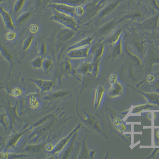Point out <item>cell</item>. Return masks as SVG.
Wrapping results in <instances>:
<instances>
[{"instance_id": "obj_23", "label": "cell", "mask_w": 159, "mask_h": 159, "mask_svg": "<svg viewBox=\"0 0 159 159\" xmlns=\"http://www.w3.org/2000/svg\"><path fill=\"white\" fill-rule=\"evenodd\" d=\"M116 128L118 131L121 132L124 131L125 130V127L124 125L122 124L121 123L116 125Z\"/></svg>"}, {"instance_id": "obj_1", "label": "cell", "mask_w": 159, "mask_h": 159, "mask_svg": "<svg viewBox=\"0 0 159 159\" xmlns=\"http://www.w3.org/2000/svg\"><path fill=\"white\" fill-rule=\"evenodd\" d=\"M52 9L53 14L51 16V19L62 24L69 29L73 30L76 29L77 24L72 16L58 12L53 8Z\"/></svg>"}, {"instance_id": "obj_24", "label": "cell", "mask_w": 159, "mask_h": 159, "mask_svg": "<svg viewBox=\"0 0 159 159\" xmlns=\"http://www.w3.org/2000/svg\"><path fill=\"white\" fill-rule=\"evenodd\" d=\"M113 122H114V124L116 125H117L120 124L121 123V120L118 117L115 118L114 120H113Z\"/></svg>"}, {"instance_id": "obj_11", "label": "cell", "mask_w": 159, "mask_h": 159, "mask_svg": "<svg viewBox=\"0 0 159 159\" xmlns=\"http://www.w3.org/2000/svg\"><path fill=\"white\" fill-rule=\"evenodd\" d=\"M52 64V61L49 58L44 59L43 61L42 68L45 71H48Z\"/></svg>"}, {"instance_id": "obj_18", "label": "cell", "mask_w": 159, "mask_h": 159, "mask_svg": "<svg viewBox=\"0 0 159 159\" xmlns=\"http://www.w3.org/2000/svg\"><path fill=\"white\" fill-rule=\"evenodd\" d=\"M41 146H30L27 148V150L36 152L38 151L42 148Z\"/></svg>"}, {"instance_id": "obj_15", "label": "cell", "mask_w": 159, "mask_h": 159, "mask_svg": "<svg viewBox=\"0 0 159 159\" xmlns=\"http://www.w3.org/2000/svg\"><path fill=\"white\" fill-rule=\"evenodd\" d=\"M25 132H24L23 133H20V134H18L15 135L10 140V141L9 143V145L10 146H13L16 144L17 142L19 140L20 138V137L23 134V133H25Z\"/></svg>"}, {"instance_id": "obj_16", "label": "cell", "mask_w": 159, "mask_h": 159, "mask_svg": "<svg viewBox=\"0 0 159 159\" xmlns=\"http://www.w3.org/2000/svg\"><path fill=\"white\" fill-rule=\"evenodd\" d=\"M30 15V12H27L24 13H23L22 15L20 16L19 18H18V23H21L24 22V21H25V20L28 19Z\"/></svg>"}, {"instance_id": "obj_25", "label": "cell", "mask_w": 159, "mask_h": 159, "mask_svg": "<svg viewBox=\"0 0 159 159\" xmlns=\"http://www.w3.org/2000/svg\"><path fill=\"white\" fill-rule=\"evenodd\" d=\"M147 79L148 82H151L154 81L155 80V77L153 75H150L148 76Z\"/></svg>"}, {"instance_id": "obj_22", "label": "cell", "mask_w": 159, "mask_h": 159, "mask_svg": "<svg viewBox=\"0 0 159 159\" xmlns=\"http://www.w3.org/2000/svg\"><path fill=\"white\" fill-rule=\"evenodd\" d=\"M30 29L31 32L35 33L38 31V27L37 25L33 24V25H31Z\"/></svg>"}, {"instance_id": "obj_20", "label": "cell", "mask_w": 159, "mask_h": 159, "mask_svg": "<svg viewBox=\"0 0 159 159\" xmlns=\"http://www.w3.org/2000/svg\"><path fill=\"white\" fill-rule=\"evenodd\" d=\"M75 12L78 15H82L84 13V9L81 6H78L75 8Z\"/></svg>"}, {"instance_id": "obj_6", "label": "cell", "mask_w": 159, "mask_h": 159, "mask_svg": "<svg viewBox=\"0 0 159 159\" xmlns=\"http://www.w3.org/2000/svg\"><path fill=\"white\" fill-rule=\"evenodd\" d=\"M87 49H77L76 48L69 50L68 56L72 59H78L86 57L87 53Z\"/></svg>"}, {"instance_id": "obj_27", "label": "cell", "mask_w": 159, "mask_h": 159, "mask_svg": "<svg viewBox=\"0 0 159 159\" xmlns=\"http://www.w3.org/2000/svg\"><path fill=\"white\" fill-rule=\"evenodd\" d=\"M157 136H158V137H159V131L157 132Z\"/></svg>"}, {"instance_id": "obj_4", "label": "cell", "mask_w": 159, "mask_h": 159, "mask_svg": "<svg viewBox=\"0 0 159 159\" xmlns=\"http://www.w3.org/2000/svg\"><path fill=\"white\" fill-rule=\"evenodd\" d=\"M78 127H77L74 129L72 132H71L68 134L67 137H65L64 138L62 139L61 140H60V141L57 144L55 147H54L53 150L52 151V152L53 154H55L63 150V148L66 147V145L69 143L70 139L71 138L74 133H75V132L77 130Z\"/></svg>"}, {"instance_id": "obj_12", "label": "cell", "mask_w": 159, "mask_h": 159, "mask_svg": "<svg viewBox=\"0 0 159 159\" xmlns=\"http://www.w3.org/2000/svg\"><path fill=\"white\" fill-rule=\"evenodd\" d=\"M25 0H16L14 6V10L16 12H19L22 9Z\"/></svg>"}, {"instance_id": "obj_14", "label": "cell", "mask_w": 159, "mask_h": 159, "mask_svg": "<svg viewBox=\"0 0 159 159\" xmlns=\"http://www.w3.org/2000/svg\"><path fill=\"white\" fill-rule=\"evenodd\" d=\"M33 39V36H31L25 39V42H24L23 45V49L24 50H26L30 47V45L32 43Z\"/></svg>"}, {"instance_id": "obj_8", "label": "cell", "mask_w": 159, "mask_h": 159, "mask_svg": "<svg viewBox=\"0 0 159 159\" xmlns=\"http://www.w3.org/2000/svg\"><path fill=\"white\" fill-rule=\"evenodd\" d=\"M104 92V89L102 86H100L96 89L94 102V105L96 108H97L100 105Z\"/></svg>"}, {"instance_id": "obj_17", "label": "cell", "mask_w": 159, "mask_h": 159, "mask_svg": "<svg viewBox=\"0 0 159 159\" xmlns=\"http://www.w3.org/2000/svg\"><path fill=\"white\" fill-rule=\"evenodd\" d=\"M16 36V34L14 31H10L6 35V38L8 40L11 41L13 40Z\"/></svg>"}, {"instance_id": "obj_21", "label": "cell", "mask_w": 159, "mask_h": 159, "mask_svg": "<svg viewBox=\"0 0 159 159\" xmlns=\"http://www.w3.org/2000/svg\"><path fill=\"white\" fill-rule=\"evenodd\" d=\"M117 79V75L115 74H112L110 76L109 79V82L110 84L113 85L116 83Z\"/></svg>"}, {"instance_id": "obj_7", "label": "cell", "mask_w": 159, "mask_h": 159, "mask_svg": "<svg viewBox=\"0 0 159 159\" xmlns=\"http://www.w3.org/2000/svg\"><path fill=\"white\" fill-rule=\"evenodd\" d=\"M123 87L119 82L112 85L111 87L109 89L108 94L112 98L117 97L123 93Z\"/></svg>"}, {"instance_id": "obj_13", "label": "cell", "mask_w": 159, "mask_h": 159, "mask_svg": "<svg viewBox=\"0 0 159 159\" xmlns=\"http://www.w3.org/2000/svg\"><path fill=\"white\" fill-rule=\"evenodd\" d=\"M68 92L67 91H59L55 92L54 93H51L50 95V97L52 98H59L60 97H64L67 95Z\"/></svg>"}, {"instance_id": "obj_10", "label": "cell", "mask_w": 159, "mask_h": 159, "mask_svg": "<svg viewBox=\"0 0 159 159\" xmlns=\"http://www.w3.org/2000/svg\"><path fill=\"white\" fill-rule=\"evenodd\" d=\"M43 58L42 56H39L33 60L31 62V65L33 68L35 69H39L42 68Z\"/></svg>"}, {"instance_id": "obj_2", "label": "cell", "mask_w": 159, "mask_h": 159, "mask_svg": "<svg viewBox=\"0 0 159 159\" xmlns=\"http://www.w3.org/2000/svg\"><path fill=\"white\" fill-rule=\"evenodd\" d=\"M49 7L56 10L58 12L72 17L74 16L75 13L74 7L70 6L66 4L52 2L50 4Z\"/></svg>"}, {"instance_id": "obj_5", "label": "cell", "mask_w": 159, "mask_h": 159, "mask_svg": "<svg viewBox=\"0 0 159 159\" xmlns=\"http://www.w3.org/2000/svg\"><path fill=\"white\" fill-rule=\"evenodd\" d=\"M1 14L6 28L11 30L15 29V25L11 15L2 7H1Z\"/></svg>"}, {"instance_id": "obj_3", "label": "cell", "mask_w": 159, "mask_h": 159, "mask_svg": "<svg viewBox=\"0 0 159 159\" xmlns=\"http://www.w3.org/2000/svg\"><path fill=\"white\" fill-rule=\"evenodd\" d=\"M30 80L35 84L42 93L49 91L54 85V82L52 80H44L41 79H32Z\"/></svg>"}, {"instance_id": "obj_26", "label": "cell", "mask_w": 159, "mask_h": 159, "mask_svg": "<svg viewBox=\"0 0 159 159\" xmlns=\"http://www.w3.org/2000/svg\"><path fill=\"white\" fill-rule=\"evenodd\" d=\"M38 5H41L44 2L45 0H35Z\"/></svg>"}, {"instance_id": "obj_9", "label": "cell", "mask_w": 159, "mask_h": 159, "mask_svg": "<svg viewBox=\"0 0 159 159\" xmlns=\"http://www.w3.org/2000/svg\"><path fill=\"white\" fill-rule=\"evenodd\" d=\"M83 0H56L53 2L59 3L66 4L70 6L74 7L75 5H78L79 4L83 2Z\"/></svg>"}, {"instance_id": "obj_19", "label": "cell", "mask_w": 159, "mask_h": 159, "mask_svg": "<svg viewBox=\"0 0 159 159\" xmlns=\"http://www.w3.org/2000/svg\"><path fill=\"white\" fill-rule=\"evenodd\" d=\"M38 50H39V55H40V56L42 57L45 55L46 49H45V45L44 43H42L39 45Z\"/></svg>"}]
</instances>
